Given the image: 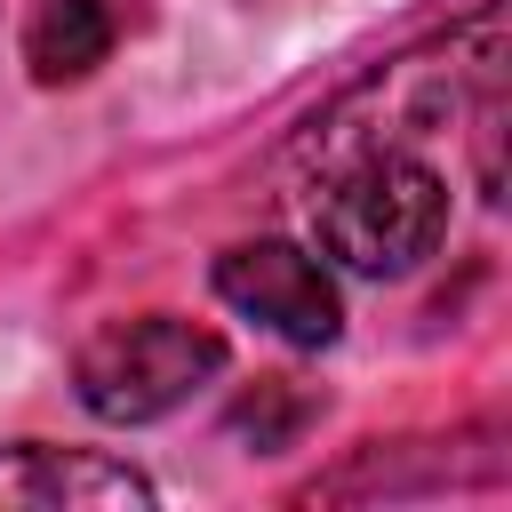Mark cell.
Listing matches in <instances>:
<instances>
[{"label":"cell","mask_w":512,"mask_h":512,"mask_svg":"<svg viewBox=\"0 0 512 512\" xmlns=\"http://www.w3.org/2000/svg\"><path fill=\"white\" fill-rule=\"evenodd\" d=\"M448 240V176L400 144L336 152L312 184V248L360 280H400Z\"/></svg>","instance_id":"6da1fadb"},{"label":"cell","mask_w":512,"mask_h":512,"mask_svg":"<svg viewBox=\"0 0 512 512\" xmlns=\"http://www.w3.org/2000/svg\"><path fill=\"white\" fill-rule=\"evenodd\" d=\"M224 368V336L176 312H144V320H112L80 344L72 384L88 400V416L104 424H152L168 408H184L208 376Z\"/></svg>","instance_id":"7a4b0ae2"},{"label":"cell","mask_w":512,"mask_h":512,"mask_svg":"<svg viewBox=\"0 0 512 512\" xmlns=\"http://www.w3.org/2000/svg\"><path fill=\"white\" fill-rule=\"evenodd\" d=\"M152 480L96 448H48L16 440L0 448V512H144Z\"/></svg>","instance_id":"277c9868"},{"label":"cell","mask_w":512,"mask_h":512,"mask_svg":"<svg viewBox=\"0 0 512 512\" xmlns=\"http://www.w3.org/2000/svg\"><path fill=\"white\" fill-rule=\"evenodd\" d=\"M216 296L240 320H256V328H272L288 344H312V352L344 336V296H336L328 264L312 248H296V240H240V248H224L216 256Z\"/></svg>","instance_id":"3957f363"},{"label":"cell","mask_w":512,"mask_h":512,"mask_svg":"<svg viewBox=\"0 0 512 512\" xmlns=\"http://www.w3.org/2000/svg\"><path fill=\"white\" fill-rule=\"evenodd\" d=\"M112 8L104 0H32L24 16V64L40 88H64V80H88L104 56H112Z\"/></svg>","instance_id":"5b68a950"}]
</instances>
